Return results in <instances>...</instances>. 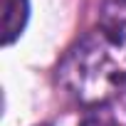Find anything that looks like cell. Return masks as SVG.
Masks as SVG:
<instances>
[{
	"label": "cell",
	"mask_w": 126,
	"mask_h": 126,
	"mask_svg": "<svg viewBox=\"0 0 126 126\" xmlns=\"http://www.w3.org/2000/svg\"><path fill=\"white\" fill-rule=\"evenodd\" d=\"M79 126H116V121H114V114H111L109 109L99 106V109L87 111V116L82 119Z\"/></svg>",
	"instance_id": "7a4b0ae2"
},
{
	"label": "cell",
	"mask_w": 126,
	"mask_h": 126,
	"mask_svg": "<svg viewBox=\"0 0 126 126\" xmlns=\"http://www.w3.org/2000/svg\"><path fill=\"white\" fill-rule=\"evenodd\" d=\"M30 17L27 0H3V45H13Z\"/></svg>",
	"instance_id": "6da1fadb"
}]
</instances>
